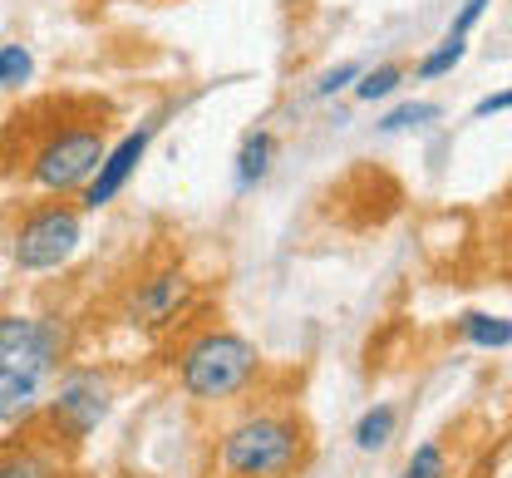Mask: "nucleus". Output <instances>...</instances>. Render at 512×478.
<instances>
[{
  "label": "nucleus",
  "mask_w": 512,
  "mask_h": 478,
  "mask_svg": "<svg viewBox=\"0 0 512 478\" xmlns=\"http://www.w3.org/2000/svg\"><path fill=\"white\" fill-rule=\"evenodd\" d=\"M0 478H69V474H64V464L50 449L10 444V449H0Z\"/></svg>",
  "instance_id": "1a4fd4ad"
},
{
  "label": "nucleus",
  "mask_w": 512,
  "mask_h": 478,
  "mask_svg": "<svg viewBox=\"0 0 512 478\" xmlns=\"http://www.w3.org/2000/svg\"><path fill=\"white\" fill-rule=\"evenodd\" d=\"M444 474H448L444 449H439V444H419L414 459H409V469H404L399 478H444Z\"/></svg>",
  "instance_id": "f3484780"
},
{
  "label": "nucleus",
  "mask_w": 512,
  "mask_h": 478,
  "mask_svg": "<svg viewBox=\"0 0 512 478\" xmlns=\"http://www.w3.org/2000/svg\"><path fill=\"white\" fill-rule=\"evenodd\" d=\"M153 129H158V124H143V129L124 134V143H119V148H109V153H104L99 173H94V178H89V188H84V207H89V212L109 207L128 188L133 168L143 163V153H148V143H153Z\"/></svg>",
  "instance_id": "6e6552de"
},
{
  "label": "nucleus",
  "mask_w": 512,
  "mask_h": 478,
  "mask_svg": "<svg viewBox=\"0 0 512 478\" xmlns=\"http://www.w3.org/2000/svg\"><path fill=\"white\" fill-rule=\"evenodd\" d=\"M35 74V60L25 45H0V89H20Z\"/></svg>",
  "instance_id": "ddd939ff"
},
{
  "label": "nucleus",
  "mask_w": 512,
  "mask_h": 478,
  "mask_svg": "<svg viewBox=\"0 0 512 478\" xmlns=\"http://www.w3.org/2000/svg\"><path fill=\"white\" fill-rule=\"evenodd\" d=\"M74 247H79V212L64 203H40L20 217L10 257L20 272H50L74 257Z\"/></svg>",
  "instance_id": "39448f33"
},
{
  "label": "nucleus",
  "mask_w": 512,
  "mask_h": 478,
  "mask_svg": "<svg viewBox=\"0 0 512 478\" xmlns=\"http://www.w3.org/2000/svg\"><path fill=\"white\" fill-rule=\"evenodd\" d=\"M64 336L40 316H0V424L35 405L45 375L55 370Z\"/></svg>",
  "instance_id": "f03ea898"
},
{
  "label": "nucleus",
  "mask_w": 512,
  "mask_h": 478,
  "mask_svg": "<svg viewBox=\"0 0 512 478\" xmlns=\"http://www.w3.org/2000/svg\"><path fill=\"white\" fill-rule=\"evenodd\" d=\"M188 306H192V276L183 267H163V272L143 276L138 291L128 296V321L138 331H163V326L183 321Z\"/></svg>",
  "instance_id": "423d86ee"
},
{
  "label": "nucleus",
  "mask_w": 512,
  "mask_h": 478,
  "mask_svg": "<svg viewBox=\"0 0 512 478\" xmlns=\"http://www.w3.org/2000/svg\"><path fill=\"white\" fill-rule=\"evenodd\" d=\"M355 74H360V69H355V65H340V69H330V74L320 79V94H335V89H345V84H350Z\"/></svg>",
  "instance_id": "aec40b11"
},
{
  "label": "nucleus",
  "mask_w": 512,
  "mask_h": 478,
  "mask_svg": "<svg viewBox=\"0 0 512 478\" xmlns=\"http://www.w3.org/2000/svg\"><path fill=\"white\" fill-rule=\"evenodd\" d=\"M463 50H468V40H444L439 50H429V55L419 60V69H414V74H419V79H439V74H448V69L463 60Z\"/></svg>",
  "instance_id": "dca6fc26"
},
{
  "label": "nucleus",
  "mask_w": 512,
  "mask_h": 478,
  "mask_svg": "<svg viewBox=\"0 0 512 478\" xmlns=\"http://www.w3.org/2000/svg\"><path fill=\"white\" fill-rule=\"evenodd\" d=\"M271 153H276V138L266 134V129L247 134L242 153H237V183H242V188H252V183H261V178H266V168H271Z\"/></svg>",
  "instance_id": "9d476101"
},
{
  "label": "nucleus",
  "mask_w": 512,
  "mask_h": 478,
  "mask_svg": "<svg viewBox=\"0 0 512 478\" xmlns=\"http://www.w3.org/2000/svg\"><path fill=\"white\" fill-rule=\"evenodd\" d=\"M104 414H109V380L69 375L60 385V395H55V405H50V429L60 439H69V444H79V439H89L99 429Z\"/></svg>",
  "instance_id": "0eeeda50"
},
{
  "label": "nucleus",
  "mask_w": 512,
  "mask_h": 478,
  "mask_svg": "<svg viewBox=\"0 0 512 478\" xmlns=\"http://www.w3.org/2000/svg\"><path fill=\"white\" fill-rule=\"evenodd\" d=\"M404 84V69L399 65H380V69H370L360 84H355V94L365 99V104H375V99H384V94H394Z\"/></svg>",
  "instance_id": "2eb2a0df"
},
{
  "label": "nucleus",
  "mask_w": 512,
  "mask_h": 478,
  "mask_svg": "<svg viewBox=\"0 0 512 478\" xmlns=\"http://www.w3.org/2000/svg\"><path fill=\"white\" fill-rule=\"evenodd\" d=\"M439 119V104H399L389 119H380L384 134H404V129H424Z\"/></svg>",
  "instance_id": "4468645a"
},
{
  "label": "nucleus",
  "mask_w": 512,
  "mask_h": 478,
  "mask_svg": "<svg viewBox=\"0 0 512 478\" xmlns=\"http://www.w3.org/2000/svg\"><path fill=\"white\" fill-rule=\"evenodd\" d=\"M256 345L237 331H202L197 341L183 345V360H178V385L183 395L197 405H222L232 395H242L256 380Z\"/></svg>",
  "instance_id": "20e7f679"
},
{
  "label": "nucleus",
  "mask_w": 512,
  "mask_h": 478,
  "mask_svg": "<svg viewBox=\"0 0 512 478\" xmlns=\"http://www.w3.org/2000/svg\"><path fill=\"white\" fill-rule=\"evenodd\" d=\"M389 434H394V405H375V410L355 424V444H360L365 454H370V449H384Z\"/></svg>",
  "instance_id": "f8f14e48"
},
{
  "label": "nucleus",
  "mask_w": 512,
  "mask_h": 478,
  "mask_svg": "<svg viewBox=\"0 0 512 478\" xmlns=\"http://www.w3.org/2000/svg\"><path fill=\"white\" fill-rule=\"evenodd\" d=\"M508 109H512V89H503V94H488V99H478L473 119H493V114H508Z\"/></svg>",
  "instance_id": "6ab92c4d"
},
{
  "label": "nucleus",
  "mask_w": 512,
  "mask_h": 478,
  "mask_svg": "<svg viewBox=\"0 0 512 478\" xmlns=\"http://www.w3.org/2000/svg\"><path fill=\"white\" fill-rule=\"evenodd\" d=\"M306 454H311V439L296 414L256 410L222 434L217 469L222 478H296Z\"/></svg>",
  "instance_id": "f257e3e1"
},
{
  "label": "nucleus",
  "mask_w": 512,
  "mask_h": 478,
  "mask_svg": "<svg viewBox=\"0 0 512 478\" xmlns=\"http://www.w3.org/2000/svg\"><path fill=\"white\" fill-rule=\"evenodd\" d=\"M109 119L104 114H89V119H55L45 134L35 138V148H30V178L45 188V193H74V188H84L94 173H99V163H104V153H109Z\"/></svg>",
  "instance_id": "7ed1b4c3"
},
{
  "label": "nucleus",
  "mask_w": 512,
  "mask_h": 478,
  "mask_svg": "<svg viewBox=\"0 0 512 478\" xmlns=\"http://www.w3.org/2000/svg\"><path fill=\"white\" fill-rule=\"evenodd\" d=\"M483 10H488V0H463V10H458V20L448 25V40H468V30L483 20Z\"/></svg>",
  "instance_id": "a211bd4d"
},
{
  "label": "nucleus",
  "mask_w": 512,
  "mask_h": 478,
  "mask_svg": "<svg viewBox=\"0 0 512 478\" xmlns=\"http://www.w3.org/2000/svg\"><path fill=\"white\" fill-rule=\"evenodd\" d=\"M458 331H463V341L478 345V350H503V345H512V321L483 316V311H468L458 321Z\"/></svg>",
  "instance_id": "9b49d317"
}]
</instances>
